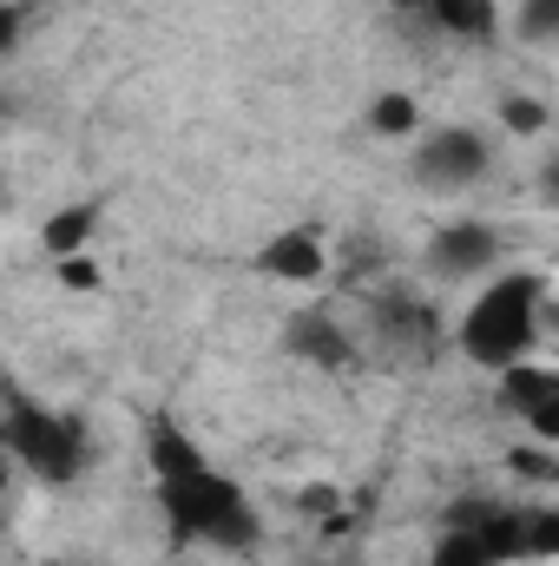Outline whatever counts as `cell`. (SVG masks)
I'll use <instances>...</instances> for the list:
<instances>
[{
    "label": "cell",
    "mask_w": 559,
    "mask_h": 566,
    "mask_svg": "<svg viewBox=\"0 0 559 566\" xmlns=\"http://www.w3.org/2000/svg\"><path fill=\"white\" fill-rule=\"evenodd\" d=\"M547 277L540 271H507V277H494L467 310H461V329H454V343H461V356L467 363H481V369H507V363H527L547 336Z\"/></svg>",
    "instance_id": "6da1fadb"
},
{
    "label": "cell",
    "mask_w": 559,
    "mask_h": 566,
    "mask_svg": "<svg viewBox=\"0 0 559 566\" xmlns=\"http://www.w3.org/2000/svg\"><path fill=\"white\" fill-rule=\"evenodd\" d=\"M158 507H165L171 541H204V547H251L257 541V514H251L244 488L231 474H218L211 461L158 481Z\"/></svg>",
    "instance_id": "7a4b0ae2"
},
{
    "label": "cell",
    "mask_w": 559,
    "mask_h": 566,
    "mask_svg": "<svg viewBox=\"0 0 559 566\" xmlns=\"http://www.w3.org/2000/svg\"><path fill=\"white\" fill-rule=\"evenodd\" d=\"M0 428H7V454H13L33 481H46V488L80 481V468H86V434L66 422V416L20 402V409H13Z\"/></svg>",
    "instance_id": "3957f363"
},
{
    "label": "cell",
    "mask_w": 559,
    "mask_h": 566,
    "mask_svg": "<svg viewBox=\"0 0 559 566\" xmlns=\"http://www.w3.org/2000/svg\"><path fill=\"white\" fill-rule=\"evenodd\" d=\"M487 171V139L474 126H441L434 139H421L415 151V178L421 185H441V191H461Z\"/></svg>",
    "instance_id": "277c9868"
},
{
    "label": "cell",
    "mask_w": 559,
    "mask_h": 566,
    "mask_svg": "<svg viewBox=\"0 0 559 566\" xmlns=\"http://www.w3.org/2000/svg\"><path fill=\"white\" fill-rule=\"evenodd\" d=\"M500 409L520 416L540 441H559V376L547 363H534V356L527 363H507L500 369Z\"/></svg>",
    "instance_id": "5b68a950"
},
{
    "label": "cell",
    "mask_w": 559,
    "mask_h": 566,
    "mask_svg": "<svg viewBox=\"0 0 559 566\" xmlns=\"http://www.w3.org/2000/svg\"><path fill=\"white\" fill-rule=\"evenodd\" d=\"M251 264H257V277L309 290V283H323V271H329V251H323V231H316V224H289V231H277V238L257 244Z\"/></svg>",
    "instance_id": "8992f818"
},
{
    "label": "cell",
    "mask_w": 559,
    "mask_h": 566,
    "mask_svg": "<svg viewBox=\"0 0 559 566\" xmlns=\"http://www.w3.org/2000/svg\"><path fill=\"white\" fill-rule=\"evenodd\" d=\"M500 264V231L481 224V218H461V224H441L434 244H428V271L434 277H481Z\"/></svg>",
    "instance_id": "52a82bcc"
},
{
    "label": "cell",
    "mask_w": 559,
    "mask_h": 566,
    "mask_svg": "<svg viewBox=\"0 0 559 566\" xmlns=\"http://www.w3.org/2000/svg\"><path fill=\"white\" fill-rule=\"evenodd\" d=\"M421 20L447 40H494L500 33V0H428Z\"/></svg>",
    "instance_id": "ba28073f"
},
{
    "label": "cell",
    "mask_w": 559,
    "mask_h": 566,
    "mask_svg": "<svg viewBox=\"0 0 559 566\" xmlns=\"http://www.w3.org/2000/svg\"><path fill=\"white\" fill-rule=\"evenodd\" d=\"M93 231H99V205H66V211H53L46 224H40V251L60 264V258H80L86 244H93Z\"/></svg>",
    "instance_id": "9c48e42d"
},
{
    "label": "cell",
    "mask_w": 559,
    "mask_h": 566,
    "mask_svg": "<svg viewBox=\"0 0 559 566\" xmlns=\"http://www.w3.org/2000/svg\"><path fill=\"white\" fill-rule=\"evenodd\" d=\"M289 349H296V356H309V363H323V369H342V363H349V336H342L323 310L289 323Z\"/></svg>",
    "instance_id": "30bf717a"
},
{
    "label": "cell",
    "mask_w": 559,
    "mask_h": 566,
    "mask_svg": "<svg viewBox=\"0 0 559 566\" xmlns=\"http://www.w3.org/2000/svg\"><path fill=\"white\" fill-rule=\"evenodd\" d=\"M145 454H151V474H158V481H171V474H191V468H204L198 441H191V434H184L178 422H151V441H145Z\"/></svg>",
    "instance_id": "8fae6325"
},
{
    "label": "cell",
    "mask_w": 559,
    "mask_h": 566,
    "mask_svg": "<svg viewBox=\"0 0 559 566\" xmlns=\"http://www.w3.org/2000/svg\"><path fill=\"white\" fill-rule=\"evenodd\" d=\"M415 126H421V106L409 93H382V99L369 106V133H376V139H415Z\"/></svg>",
    "instance_id": "7c38bea8"
},
{
    "label": "cell",
    "mask_w": 559,
    "mask_h": 566,
    "mask_svg": "<svg viewBox=\"0 0 559 566\" xmlns=\"http://www.w3.org/2000/svg\"><path fill=\"white\" fill-rule=\"evenodd\" d=\"M428 566H494V560H487V547H481L467 527H447V534L428 547Z\"/></svg>",
    "instance_id": "4fadbf2b"
},
{
    "label": "cell",
    "mask_w": 559,
    "mask_h": 566,
    "mask_svg": "<svg viewBox=\"0 0 559 566\" xmlns=\"http://www.w3.org/2000/svg\"><path fill=\"white\" fill-rule=\"evenodd\" d=\"M547 119H553V113H547L540 99H527V93H507V99H500V126H507V133H520V139H540V133H547Z\"/></svg>",
    "instance_id": "5bb4252c"
},
{
    "label": "cell",
    "mask_w": 559,
    "mask_h": 566,
    "mask_svg": "<svg viewBox=\"0 0 559 566\" xmlns=\"http://www.w3.org/2000/svg\"><path fill=\"white\" fill-rule=\"evenodd\" d=\"M559 33V0H520V40L547 46Z\"/></svg>",
    "instance_id": "9a60e30c"
},
{
    "label": "cell",
    "mask_w": 559,
    "mask_h": 566,
    "mask_svg": "<svg viewBox=\"0 0 559 566\" xmlns=\"http://www.w3.org/2000/svg\"><path fill=\"white\" fill-rule=\"evenodd\" d=\"M60 283L66 290H99V264L80 251V258H60Z\"/></svg>",
    "instance_id": "2e32d148"
},
{
    "label": "cell",
    "mask_w": 559,
    "mask_h": 566,
    "mask_svg": "<svg viewBox=\"0 0 559 566\" xmlns=\"http://www.w3.org/2000/svg\"><path fill=\"white\" fill-rule=\"evenodd\" d=\"M20 27H27V13L0 0V53H13V46H20Z\"/></svg>",
    "instance_id": "e0dca14e"
},
{
    "label": "cell",
    "mask_w": 559,
    "mask_h": 566,
    "mask_svg": "<svg viewBox=\"0 0 559 566\" xmlns=\"http://www.w3.org/2000/svg\"><path fill=\"white\" fill-rule=\"evenodd\" d=\"M7 461H13V454H7V428H0V481H7Z\"/></svg>",
    "instance_id": "ac0fdd59"
},
{
    "label": "cell",
    "mask_w": 559,
    "mask_h": 566,
    "mask_svg": "<svg viewBox=\"0 0 559 566\" xmlns=\"http://www.w3.org/2000/svg\"><path fill=\"white\" fill-rule=\"evenodd\" d=\"M395 7H402V13H415V20H421V7H428V0H395Z\"/></svg>",
    "instance_id": "d6986e66"
},
{
    "label": "cell",
    "mask_w": 559,
    "mask_h": 566,
    "mask_svg": "<svg viewBox=\"0 0 559 566\" xmlns=\"http://www.w3.org/2000/svg\"><path fill=\"white\" fill-rule=\"evenodd\" d=\"M0 191H7V185H0Z\"/></svg>",
    "instance_id": "ffe728a7"
}]
</instances>
